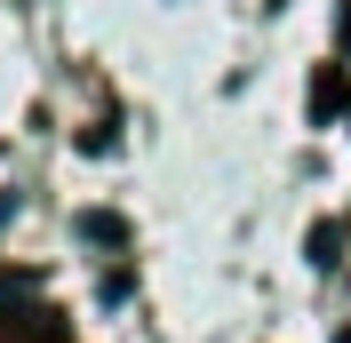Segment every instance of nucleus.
Here are the masks:
<instances>
[{
  "label": "nucleus",
  "mask_w": 351,
  "mask_h": 343,
  "mask_svg": "<svg viewBox=\"0 0 351 343\" xmlns=\"http://www.w3.org/2000/svg\"><path fill=\"white\" fill-rule=\"evenodd\" d=\"M80 239H96V248H120V239H128V224H120V215H104V208H88V215H80Z\"/></svg>",
  "instance_id": "1"
},
{
  "label": "nucleus",
  "mask_w": 351,
  "mask_h": 343,
  "mask_svg": "<svg viewBox=\"0 0 351 343\" xmlns=\"http://www.w3.org/2000/svg\"><path fill=\"white\" fill-rule=\"evenodd\" d=\"M335 104H343V72L328 64V72H319V80H311V120H328Z\"/></svg>",
  "instance_id": "2"
},
{
  "label": "nucleus",
  "mask_w": 351,
  "mask_h": 343,
  "mask_svg": "<svg viewBox=\"0 0 351 343\" xmlns=\"http://www.w3.org/2000/svg\"><path fill=\"white\" fill-rule=\"evenodd\" d=\"M335 248H343V232H335V224H311V263H319V272H335Z\"/></svg>",
  "instance_id": "3"
},
{
  "label": "nucleus",
  "mask_w": 351,
  "mask_h": 343,
  "mask_svg": "<svg viewBox=\"0 0 351 343\" xmlns=\"http://www.w3.org/2000/svg\"><path fill=\"white\" fill-rule=\"evenodd\" d=\"M335 32H343V40H351V0H343V8H335Z\"/></svg>",
  "instance_id": "4"
},
{
  "label": "nucleus",
  "mask_w": 351,
  "mask_h": 343,
  "mask_svg": "<svg viewBox=\"0 0 351 343\" xmlns=\"http://www.w3.org/2000/svg\"><path fill=\"white\" fill-rule=\"evenodd\" d=\"M263 8H287V0H263Z\"/></svg>",
  "instance_id": "5"
},
{
  "label": "nucleus",
  "mask_w": 351,
  "mask_h": 343,
  "mask_svg": "<svg viewBox=\"0 0 351 343\" xmlns=\"http://www.w3.org/2000/svg\"><path fill=\"white\" fill-rule=\"evenodd\" d=\"M335 343H351V327H343V335H335Z\"/></svg>",
  "instance_id": "6"
},
{
  "label": "nucleus",
  "mask_w": 351,
  "mask_h": 343,
  "mask_svg": "<svg viewBox=\"0 0 351 343\" xmlns=\"http://www.w3.org/2000/svg\"><path fill=\"white\" fill-rule=\"evenodd\" d=\"M343 128H351V112H343Z\"/></svg>",
  "instance_id": "7"
}]
</instances>
